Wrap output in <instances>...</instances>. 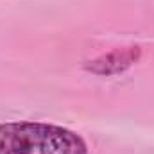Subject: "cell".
I'll return each mask as SVG.
<instances>
[{
  "mask_svg": "<svg viewBox=\"0 0 154 154\" xmlns=\"http://www.w3.org/2000/svg\"><path fill=\"white\" fill-rule=\"evenodd\" d=\"M0 154H88L81 134L43 122L0 124Z\"/></svg>",
  "mask_w": 154,
  "mask_h": 154,
  "instance_id": "1",
  "label": "cell"
}]
</instances>
